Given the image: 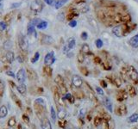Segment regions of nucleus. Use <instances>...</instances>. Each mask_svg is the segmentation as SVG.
<instances>
[{
  "mask_svg": "<svg viewBox=\"0 0 138 129\" xmlns=\"http://www.w3.org/2000/svg\"><path fill=\"white\" fill-rule=\"evenodd\" d=\"M129 31H130V29L127 25H118V26L114 27L112 29L113 35L117 37H123L126 35H128Z\"/></svg>",
  "mask_w": 138,
  "mask_h": 129,
  "instance_id": "obj_1",
  "label": "nucleus"
},
{
  "mask_svg": "<svg viewBox=\"0 0 138 129\" xmlns=\"http://www.w3.org/2000/svg\"><path fill=\"white\" fill-rule=\"evenodd\" d=\"M43 3L41 0H34L30 4V10L35 13H40L43 10Z\"/></svg>",
  "mask_w": 138,
  "mask_h": 129,
  "instance_id": "obj_2",
  "label": "nucleus"
},
{
  "mask_svg": "<svg viewBox=\"0 0 138 129\" xmlns=\"http://www.w3.org/2000/svg\"><path fill=\"white\" fill-rule=\"evenodd\" d=\"M18 43L20 46V48L22 51H27L29 49V41L26 36H24L23 35H20L18 37Z\"/></svg>",
  "mask_w": 138,
  "mask_h": 129,
  "instance_id": "obj_3",
  "label": "nucleus"
},
{
  "mask_svg": "<svg viewBox=\"0 0 138 129\" xmlns=\"http://www.w3.org/2000/svg\"><path fill=\"white\" fill-rule=\"evenodd\" d=\"M127 73H128V77L134 83H138V72L133 66H129V68L127 69Z\"/></svg>",
  "mask_w": 138,
  "mask_h": 129,
  "instance_id": "obj_4",
  "label": "nucleus"
},
{
  "mask_svg": "<svg viewBox=\"0 0 138 129\" xmlns=\"http://www.w3.org/2000/svg\"><path fill=\"white\" fill-rule=\"evenodd\" d=\"M55 62V53L53 52H49V54H47L46 56L44 57V64L45 66H50Z\"/></svg>",
  "mask_w": 138,
  "mask_h": 129,
  "instance_id": "obj_5",
  "label": "nucleus"
},
{
  "mask_svg": "<svg viewBox=\"0 0 138 129\" xmlns=\"http://www.w3.org/2000/svg\"><path fill=\"white\" fill-rule=\"evenodd\" d=\"M16 78L19 83H24L25 80H26V72H25V70L23 68H21L16 72Z\"/></svg>",
  "mask_w": 138,
  "mask_h": 129,
  "instance_id": "obj_6",
  "label": "nucleus"
},
{
  "mask_svg": "<svg viewBox=\"0 0 138 129\" xmlns=\"http://www.w3.org/2000/svg\"><path fill=\"white\" fill-rule=\"evenodd\" d=\"M72 83H73V85H74V86L76 87V88H80L83 85V80L80 76L74 75L73 76V78H72Z\"/></svg>",
  "mask_w": 138,
  "mask_h": 129,
  "instance_id": "obj_7",
  "label": "nucleus"
},
{
  "mask_svg": "<svg viewBox=\"0 0 138 129\" xmlns=\"http://www.w3.org/2000/svg\"><path fill=\"white\" fill-rule=\"evenodd\" d=\"M103 104L105 107V108L108 109V111H110L111 113L113 112V106H112V102L109 97L105 96L103 98Z\"/></svg>",
  "mask_w": 138,
  "mask_h": 129,
  "instance_id": "obj_8",
  "label": "nucleus"
},
{
  "mask_svg": "<svg viewBox=\"0 0 138 129\" xmlns=\"http://www.w3.org/2000/svg\"><path fill=\"white\" fill-rule=\"evenodd\" d=\"M127 107H126V105L123 104V105H120L119 107L117 108V114H118L119 116H123L125 115V114H127Z\"/></svg>",
  "mask_w": 138,
  "mask_h": 129,
  "instance_id": "obj_9",
  "label": "nucleus"
},
{
  "mask_svg": "<svg viewBox=\"0 0 138 129\" xmlns=\"http://www.w3.org/2000/svg\"><path fill=\"white\" fill-rule=\"evenodd\" d=\"M41 126L43 129H52V126H51V122L49 121V120L45 117L43 120H41Z\"/></svg>",
  "mask_w": 138,
  "mask_h": 129,
  "instance_id": "obj_10",
  "label": "nucleus"
},
{
  "mask_svg": "<svg viewBox=\"0 0 138 129\" xmlns=\"http://www.w3.org/2000/svg\"><path fill=\"white\" fill-rule=\"evenodd\" d=\"M127 97H128L127 92H126L124 89H121V91H118L117 99L119 101V102H123V101L126 100V99H127Z\"/></svg>",
  "mask_w": 138,
  "mask_h": 129,
  "instance_id": "obj_11",
  "label": "nucleus"
},
{
  "mask_svg": "<svg viewBox=\"0 0 138 129\" xmlns=\"http://www.w3.org/2000/svg\"><path fill=\"white\" fill-rule=\"evenodd\" d=\"M35 24H33L31 22H29V24H28V27H27V32H28V35H35V37H36L37 36V35H36V32L35 30Z\"/></svg>",
  "mask_w": 138,
  "mask_h": 129,
  "instance_id": "obj_12",
  "label": "nucleus"
},
{
  "mask_svg": "<svg viewBox=\"0 0 138 129\" xmlns=\"http://www.w3.org/2000/svg\"><path fill=\"white\" fill-rule=\"evenodd\" d=\"M5 58H6V60L9 63H12L14 60H15V54H14L12 51H8L6 53V55H5Z\"/></svg>",
  "mask_w": 138,
  "mask_h": 129,
  "instance_id": "obj_13",
  "label": "nucleus"
},
{
  "mask_svg": "<svg viewBox=\"0 0 138 129\" xmlns=\"http://www.w3.org/2000/svg\"><path fill=\"white\" fill-rule=\"evenodd\" d=\"M129 43H130L131 47H133L134 48H136V47H138V34H137V35H134L133 37L130 39Z\"/></svg>",
  "mask_w": 138,
  "mask_h": 129,
  "instance_id": "obj_14",
  "label": "nucleus"
},
{
  "mask_svg": "<svg viewBox=\"0 0 138 129\" xmlns=\"http://www.w3.org/2000/svg\"><path fill=\"white\" fill-rule=\"evenodd\" d=\"M75 45H76V41H75V39L74 37H71V38H69L68 40H67V46L68 47V48L70 50L73 49V48H74Z\"/></svg>",
  "mask_w": 138,
  "mask_h": 129,
  "instance_id": "obj_15",
  "label": "nucleus"
},
{
  "mask_svg": "<svg viewBox=\"0 0 138 129\" xmlns=\"http://www.w3.org/2000/svg\"><path fill=\"white\" fill-rule=\"evenodd\" d=\"M138 120V113H134L133 114H131L130 116L128 117L127 121L129 123H136Z\"/></svg>",
  "mask_w": 138,
  "mask_h": 129,
  "instance_id": "obj_16",
  "label": "nucleus"
},
{
  "mask_svg": "<svg viewBox=\"0 0 138 129\" xmlns=\"http://www.w3.org/2000/svg\"><path fill=\"white\" fill-rule=\"evenodd\" d=\"M8 114V108L5 106H1L0 107V118H4Z\"/></svg>",
  "mask_w": 138,
  "mask_h": 129,
  "instance_id": "obj_17",
  "label": "nucleus"
},
{
  "mask_svg": "<svg viewBox=\"0 0 138 129\" xmlns=\"http://www.w3.org/2000/svg\"><path fill=\"white\" fill-rule=\"evenodd\" d=\"M17 91L18 92L20 93L21 95H24L25 93H26V91H27V87L26 85H24V83H20L18 86H17Z\"/></svg>",
  "mask_w": 138,
  "mask_h": 129,
  "instance_id": "obj_18",
  "label": "nucleus"
},
{
  "mask_svg": "<svg viewBox=\"0 0 138 129\" xmlns=\"http://www.w3.org/2000/svg\"><path fill=\"white\" fill-rule=\"evenodd\" d=\"M36 28H37L38 29H41V30H43V29H47V22L46 21H43L41 20L39 23L36 25L35 26Z\"/></svg>",
  "mask_w": 138,
  "mask_h": 129,
  "instance_id": "obj_19",
  "label": "nucleus"
},
{
  "mask_svg": "<svg viewBox=\"0 0 138 129\" xmlns=\"http://www.w3.org/2000/svg\"><path fill=\"white\" fill-rule=\"evenodd\" d=\"M67 1H68V0H58V1H56L55 4V9H60V8L62 7Z\"/></svg>",
  "mask_w": 138,
  "mask_h": 129,
  "instance_id": "obj_20",
  "label": "nucleus"
},
{
  "mask_svg": "<svg viewBox=\"0 0 138 129\" xmlns=\"http://www.w3.org/2000/svg\"><path fill=\"white\" fill-rule=\"evenodd\" d=\"M128 92H129V96H131L132 97H134V96H136V88H135L134 86H129Z\"/></svg>",
  "mask_w": 138,
  "mask_h": 129,
  "instance_id": "obj_21",
  "label": "nucleus"
},
{
  "mask_svg": "<svg viewBox=\"0 0 138 129\" xmlns=\"http://www.w3.org/2000/svg\"><path fill=\"white\" fill-rule=\"evenodd\" d=\"M81 52L83 53L84 54H90V47L87 44H83L82 47H81Z\"/></svg>",
  "mask_w": 138,
  "mask_h": 129,
  "instance_id": "obj_22",
  "label": "nucleus"
},
{
  "mask_svg": "<svg viewBox=\"0 0 138 129\" xmlns=\"http://www.w3.org/2000/svg\"><path fill=\"white\" fill-rule=\"evenodd\" d=\"M53 41V38L50 37L49 35H43V43L45 44H50L52 43Z\"/></svg>",
  "mask_w": 138,
  "mask_h": 129,
  "instance_id": "obj_23",
  "label": "nucleus"
},
{
  "mask_svg": "<svg viewBox=\"0 0 138 129\" xmlns=\"http://www.w3.org/2000/svg\"><path fill=\"white\" fill-rule=\"evenodd\" d=\"M67 115V112L64 110V109H59V114H58V118L60 120L64 119Z\"/></svg>",
  "mask_w": 138,
  "mask_h": 129,
  "instance_id": "obj_24",
  "label": "nucleus"
},
{
  "mask_svg": "<svg viewBox=\"0 0 138 129\" xmlns=\"http://www.w3.org/2000/svg\"><path fill=\"white\" fill-rule=\"evenodd\" d=\"M50 114H51V118L53 120V121L55 122L56 120V117H57V114H56V112L55 110V108L52 106L51 108H50Z\"/></svg>",
  "mask_w": 138,
  "mask_h": 129,
  "instance_id": "obj_25",
  "label": "nucleus"
},
{
  "mask_svg": "<svg viewBox=\"0 0 138 129\" xmlns=\"http://www.w3.org/2000/svg\"><path fill=\"white\" fill-rule=\"evenodd\" d=\"M107 128L108 129H115V122L112 119H109L107 122Z\"/></svg>",
  "mask_w": 138,
  "mask_h": 129,
  "instance_id": "obj_26",
  "label": "nucleus"
},
{
  "mask_svg": "<svg viewBox=\"0 0 138 129\" xmlns=\"http://www.w3.org/2000/svg\"><path fill=\"white\" fill-rule=\"evenodd\" d=\"M39 59H40V54H39V52H36L35 55H34V57L31 59V63L32 64L36 63L39 60Z\"/></svg>",
  "mask_w": 138,
  "mask_h": 129,
  "instance_id": "obj_27",
  "label": "nucleus"
},
{
  "mask_svg": "<svg viewBox=\"0 0 138 129\" xmlns=\"http://www.w3.org/2000/svg\"><path fill=\"white\" fill-rule=\"evenodd\" d=\"M78 16V13H76V12H70L68 15L67 16V18L68 19V20H70V21H72V20H74V18L75 17V16Z\"/></svg>",
  "mask_w": 138,
  "mask_h": 129,
  "instance_id": "obj_28",
  "label": "nucleus"
},
{
  "mask_svg": "<svg viewBox=\"0 0 138 129\" xmlns=\"http://www.w3.org/2000/svg\"><path fill=\"white\" fill-rule=\"evenodd\" d=\"M8 125H9V127H14V126L16 125V118L15 117H11V118L9 120V122H8Z\"/></svg>",
  "mask_w": 138,
  "mask_h": 129,
  "instance_id": "obj_29",
  "label": "nucleus"
},
{
  "mask_svg": "<svg viewBox=\"0 0 138 129\" xmlns=\"http://www.w3.org/2000/svg\"><path fill=\"white\" fill-rule=\"evenodd\" d=\"M84 60H85V55H84L83 53L80 51V54H79V55H78V60H79V62L82 63Z\"/></svg>",
  "mask_w": 138,
  "mask_h": 129,
  "instance_id": "obj_30",
  "label": "nucleus"
},
{
  "mask_svg": "<svg viewBox=\"0 0 138 129\" xmlns=\"http://www.w3.org/2000/svg\"><path fill=\"white\" fill-rule=\"evenodd\" d=\"M113 82V83L115 85H117V87H120L121 85H122V82H121V80H120V78H114V80L112 81Z\"/></svg>",
  "mask_w": 138,
  "mask_h": 129,
  "instance_id": "obj_31",
  "label": "nucleus"
},
{
  "mask_svg": "<svg viewBox=\"0 0 138 129\" xmlns=\"http://www.w3.org/2000/svg\"><path fill=\"white\" fill-rule=\"evenodd\" d=\"M95 44H96V47H97L98 48H101V47H103V41H102V40H100V39L96 40Z\"/></svg>",
  "mask_w": 138,
  "mask_h": 129,
  "instance_id": "obj_32",
  "label": "nucleus"
},
{
  "mask_svg": "<svg viewBox=\"0 0 138 129\" xmlns=\"http://www.w3.org/2000/svg\"><path fill=\"white\" fill-rule=\"evenodd\" d=\"M7 28V24L6 22H4V21L0 22V30H2V31H4V30L6 29Z\"/></svg>",
  "mask_w": 138,
  "mask_h": 129,
  "instance_id": "obj_33",
  "label": "nucleus"
},
{
  "mask_svg": "<svg viewBox=\"0 0 138 129\" xmlns=\"http://www.w3.org/2000/svg\"><path fill=\"white\" fill-rule=\"evenodd\" d=\"M96 91H97V93L98 95H100V96H104L105 95V92H104L103 91V89L102 88H100V87H96Z\"/></svg>",
  "mask_w": 138,
  "mask_h": 129,
  "instance_id": "obj_34",
  "label": "nucleus"
},
{
  "mask_svg": "<svg viewBox=\"0 0 138 129\" xmlns=\"http://www.w3.org/2000/svg\"><path fill=\"white\" fill-rule=\"evenodd\" d=\"M68 25L71 28H75L76 26H77V22H76L75 20H72V21H70L69 22V23Z\"/></svg>",
  "mask_w": 138,
  "mask_h": 129,
  "instance_id": "obj_35",
  "label": "nucleus"
},
{
  "mask_svg": "<svg viewBox=\"0 0 138 129\" xmlns=\"http://www.w3.org/2000/svg\"><path fill=\"white\" fill-rule=\"evenodd\" d=\"M87 38H88V35H87L86 32H83L82 34H81V39L84 41L87 40Z\"/></svg>",
  "mask_w": 138,
  "mask_h": 129,
  "instance_id": "obj_36",
  "label": "nucleus"
},
{
  "mask_svg": "<svg viewBox=\"0 0 138 129\" xmlns=\"http://www.w3.org/2000/svg\"><path fill=\"white\" fill-rule=\"evenodd\" d=\"M6 74L8 76H10V77H12V78H15L16 77V75L13 73V72H10V71H7L6 72Z\"/></svg>",
  "mask_w": 138,
  "mask_h": 129,
  "instance_id": "obj_37",
  "label": "nucleus"
},
{
  "mask_svg": "<svg viewBox=\"0 0 138 129\" xmlns=\"http://www.w3.org/2000/svg\"><path fill=\"white\" fill-rule=\"evenodd\" d=\"M71 97H72V95L71 94H70V93H67L66 95H65V96L63 97V99L69 100V99H71Z\"/></svg>",
  "mask_w": 138,
  "mask_h": 129,
  "instance_id": "obj_38",
  "label": "nucleus"
},
{
  "mask_svg": "<svg viewBox=\"0 0 138 129\" xmlns=\"http://www.w3.org/2000/svg\"><path fill=\"white\" fill-rule=\"evenodd\" d=\"M44 1L47 4H49V5H51L53 3V0H44Z\"/></svg>",
  "mask_w": 138,
  "mask_h": 129,
  "instance_id": "obj_39",
  "label": "nucleus"
},
{
  "mask_svg": "<svg viewBox=\"0 0 138 129\" xmlns=\"http://www.w3.org/2000/svg\"><path fill=\"white\" fill-rule=\"evenodd\" d=\"M81 72H83V73H84V75H86V76H87V75H88V71H87V70H86V68H83V69H81Z\"/></svg>",
  "mask_w": 138,
  "mask_h": 129,
  "instance_id": "obj_40",
  "label": "nucleus"
},
{
  "mask_svg": "<svg viewBox=\"0 0 138 129\" xmlns=\"http://www.w3.org/2000/svg\"><path fill=\"white\" fill-rule=\"evenodd\" d=\"M20 4H21V3H18V4H17V3H16V4H12V6H11V8H16V7H18Z\"/></svg>",
  "mask_w": 138,
  "mask_h": 129,
  "instance_id": "obj_41",
  "label": "nucleus"
},
{
  "mask_svg": "<svg viewBox=\"0 0 138 129\" xmlns=\"http://www.w3.org/2000/svg\"><path fill=\"white\" fill-rule=\"evenodd\" d=\"M101 85H102V86H104V87H106V86H107L106 83H105V81H104V80L101 81Z\"/></svg>",
  "mask_w": 138,
  "mask_h": 129,
  "instance_id": "obj_42",
  "label": "nucleus"
},
{
  "mask_svg": "<svg viewBox=\"0 0 138 129\" xmlns=\"http://www.w3.org/2000/svg\"><path fill=\"white\" fill-rule=\"evenodd\" d=\"M17 60H18L20 63H22V58L20 57V56H19V57H17Z\"/></svg>",
  "mask_w": 138,
  "mask_h": 129,
  "instance_id": "obj_43",
  "label": "nucleus"
},
{
  "mask_svg": "<svg viewBox=\"0 0 138 129\" xmlns=\"http://www.w3.org/2000/svg\"><path fill=\"white\" fill-rule=\"evenodd\" d=\"M1 6H2V4H1V3H0V8H1Z\"/></svg>",
  "mask_w": 138,
  "mask_h": 129,
  "instance_id": "obj_44",
  "label": "nucleus"
},
{
  "mask_svg": "<svg viewBox=\"0 0 138 129\" xmlns=\"http://www.w3.org/2000/svg\"><path fill=\"white\" fill-rule=\"evenodd\" d=\"M65 129H70V128H65Z\"/></svg>",
  "mask_w": 138,
  "mask_h": 129,
  "instance_id": "obj_45",
  "label": "nucleus"
},
{
  "mask_svg": "<svg viewBox=\"0 0 138 129\" xmlns=\"http://www.w3.org/2000/svg\"><path fill=\"white\" fill-rule=\"evenodd\" d=\"M1 1H3V0H0V2H1Z\"/></svg>",
  "mask_w": 138,
  "mask_h": 129,
  "instance_id": "obj_46",
  "label": "nucleus"
}]
</instances>
